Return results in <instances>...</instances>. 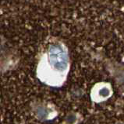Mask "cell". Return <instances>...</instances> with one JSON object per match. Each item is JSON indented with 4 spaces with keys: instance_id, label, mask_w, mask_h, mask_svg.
Masks as SVG:
<instances>
[{
    "instance_id": "obj_1",
    "label": "cell",
    "mask_w": 124,
    "mask_h": 124,
    "mask_svg": "<svg viewBox=\"0 0 124 124\" xmlns=\"http://www.w3.org/2000/svg\"><path fill=\"white\" fill-rule=\"evenodd\" d=\"M68 69V57L65 49L52 45L42 54L38 67V76L41 81L50 85L63 82Z\"/></svg>"
}]
</instances>
